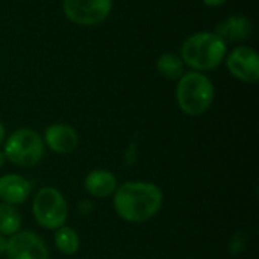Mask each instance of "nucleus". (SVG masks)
Returning a JSON list of instances; mask_svg holds the SVG:
<instances>
[{
  "mask_svg": "<svg viewBox=\"0 0 259 259\" xmlns=\"http://www.w3.org/2000/svg\"><path fill=\"white\" fill-rule=\"evenodd\" d=\"M164 194L152 182L131 181L114 193V209L127 223H144L153 219L162 206Z\"/></svg>",
  "mask_w": 259,
  "mask_h": 259,
  "instance_id": "1",
  "label": "nucleus"
},
{
  "mask_svg": "<svg viewBox=\"0 0 259 259\" xmlns=\"http://www.w3.org/2000/svg\"><path fill=\"white\" fill-rule=\"evenodd\" d=\"M228 55V44L209 30L190 35L181 47V59L193 71H211L222 65Z\"/></svg>",
  "mask_w": 259,
  "mask_h": 259,
  "instance_id": "2",
  "label": "nucleus"
},
{
  "mask_svg": "<svg viewBox=\"0 0 259 259\" xmlns=\"http://www.w3.org/2000/svg\"><path fill=\"white\" fill-rule=\"evenodd\" d=\"M215 90L212 80L200 71H187L178 80L176 100L181 111L197 117L205 114L214 102Z\"/></svg>",
  "mask_w": 259,
  "mask_h": 259,
  "instance_id": "3",
  "label": "nucleus"
},
{
  "mask_svg": "<svg viewBox=\"0 0 259 259\" xmlns=\"http://www.w3.org/2000/svg\"><path fill=\"white\" fill-rule=\"evenodd\" d=\"M5 158L17 167H33L44 156V141L41 135L29 127H21L12 132L5 140Z\"/></svg>",
  "mask_w": 259,
  "mask_h": 259,
  "instance_id": "4",
  "label": "nucleus"
},
{
  "mask_svg": "<svg viewBox=\"0 0 259 259\" xmlns=\"http://www.w3.org/2000/svg\"><path fill=\"white\" fill-rule=\"evenodd\" d=\"M32 212L41 228L47 231H56L65 225L68 206L59 190L53 187H42L33 197Z\"/></svg>",
  "mask_w": 259,
  "mask_h": 259,
  "instance_id": "5",
  "label": "nucleus"
},
{
  "mask_svg": "<svg viewBox=\"0 0 259 259\" xmlns=\"http://www.w3.org/2000/svg\"><path fill=\"white\" fill-rule=\"evenodd\" d=\"M62 11L77 26H97L109 17L112 0H64Z\"/></svg>",
  "mask_w": 259,
  "mask_h": 259,
  "instance_id": "6",
  "label": "nucleus"
},
{
  "mask_svg": "<svg viewBox=\"0 0 259 259\" xmlns=\"http://www.w3.org/2000/svg\"><path fill=\"white\" fill-rule=\"evenodd\" d=\"M229 73L246 83H256L259 80V55L253 47L238 46L225 58Z\"/></svg>",
  "mask_w": 259,
  "mask_h": 259,
  "instance_id": "7",
  "label": "nucleus"
},
{
  "mask_svg": "<svg viewBox=\"0 0 259 259\" xmlns=\"http://www.w3.org/2000/svg\"><path fill=\"white\" fill-rule=\"evenodd\" d=\"M8 259H49V250L44 241L30 231H18L6 243Z\"/></svg>",
  "mask_w": 259,
  "mask_h": 259,
  "instance_id": "8",
  "label": "nucleus"
},
{
  "mask_svg": "<svg viewBox=\"0 0 259 259\" xmlns=\"http://www.w3.org/2000/svg\"><path fill=\"white\" fill-rule=\"evenodd\" d=\"M42 141H44V146H47L53 153L70 155L79 146V135L68 124L55 123L46 129Z\"/></svg>",
  "mask_w": 259,
  "mask_h": 259,
  "instance_id": "9",
  "label": "nucleus"
},
{
  "mask_svg": "<svg viewBox=\"0 0 259 259\" xmlns=\"http://www.w3.org/2000/svg\"><path fill=\"white\" fill-rule=\"evenodd\" d=\"M32 191L30 182L20 175H3L0 176V200L6 205H21L27 200Z\"/></svg>",
  "mask_w": 259,
  "mask_h": 259,
  "instance_id": "10",
  "label": "nucleus"
},
{
  "mask_svg": "<svg viewBox=\"0 0 259 259\" xmlns=\"http://www.w3.org/2000/svg\"><path fill=\"white\" fill-rule=\"evenodd\" d=\"M215 33L228 44V42H241L252 36L253 26L247 17L243 15H231L220 21L215 27Z\"/></svg>",
  "mask_w": 259,
  "mask_h": 259,
  "instance_id": "11",
  "label": "nucleus"
},
{
  "mask_svg": "<svg viewBox=\"0 0 259 259\" xmlns=\"http://www.w3.org/2000/svg\"><path fill=\"white\" fill-rule=\"evenodd\" d=\"M83 185L90 196L97 199H108L114 196L115 190L118 188L117 178L111 171L102 168L90 171L83 181Z\"/></svg>",
  "mask_w": 259,
  "mask_h": 259,
  "instance_id": "12",
  "label": "nucleus"
},
{
  "mask_svg": "<svg viewBox=\"0 0 259 259\" xmlns=\"http://www.w3.org/2000/svg\"><path fill=\"white\" fill-rule=\"evenodd\" d=\"M156 70L168 80H179L185 73V64L176 53H162L156 61Z\"/></svg>",
  "mask_w": 259,
  "mask_h": 259,
  "instance_id": "13",
  "label": "nucleus"
},
{
  "mask_svg": "<svg viewBox=\"0 0 259 259\" xmlns=\"http://www.w3.org/2000/svg\"><path fill=\"white\" fill-rule=\"evenodd\" d=\"M53 241H55L56 249L65 256H71V255L77 253V250L80 247V238H79L77 232L73 228L65 226V225L56 229Z\"/></svg>",
  "mask_w": 259,
  "mask_h": 259,
  "instance_id": "14",
  "label": "nucleus"
},
{
  "mask_svg": "<svg viewBox=\"0 0 259 259\" xmlns=\"http://www.w3.org/2000/svg\"><path fill=\"white\" fill-rule=\"evenodd\" d=\"M21 228V215L15 206L0 203V234L14 235Z\"/></svg>",
  "mask_w": 259,
  "mask_h": 259,
  "instance_id": "15",
  "label": "nucleus"
},
{
  "mask_svg": "<svg viewBox=\"0 0 259 259\" xmlns=\"http://www.w3.org/2000/svg\"><path fill=\"white\" fill-rule=\"evenodd\" d=\"M206 6H211V8H215V6H222L225 5L228 0H202Z\"/></svg>",
  "mask_w": 259,
  "mask_h": 259,
  "instance_id": "16",
  "label": "nucleus"
},
{
  "mask_svg": "<svg viewBox=\"0 0 259 259\" xmlns=\"http://www.w3.org/2000/svg\"><path fill=\"white\" fill-rule=\"evenodd\" d=\"M6 243H8V240L5 238V235L0 234V256L6 252Z\"/></svg>",
  "mask_w": 259,
  "mask_h": 259,
  "instance_id": "17",
  "label": "nucleus"
},
{
  "mask_svg": "<svg viewBox=\"0 0 259 259\" xmlns=\"http://www.w3.org/2000/svg\"><path fill=\"white\" fill-rule=\"evenodd\" d=\"M5 140H6V129H5V124L0 121V146H3Z\"/></svg>",
  "mask_w": 259,
  "mask_h": 259,
  "instance_id": "18",
  "label": "nucleus"
},
{
  "mask_svg": "<svg viewBox=\"0 0 259 259\" xmlns=\"http://www.w3.org/2000/svg\"><path fill=\"white\" fill-rule=\"evenodd\" d=\"M5 161H6V158H5V153H3V150H0V168L5 165Z\"/></svg>",
  "mask_w": 259,
  "mask_h": 259,
  "instance_id": "19",
  "label": "nucleus"
}]
</instances>
